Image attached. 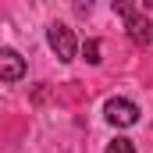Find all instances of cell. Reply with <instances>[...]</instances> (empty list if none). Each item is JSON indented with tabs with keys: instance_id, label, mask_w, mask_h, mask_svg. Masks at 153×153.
<instances>
[{
	"instance_id": "obj_1",
	"label": "cell",
	"mask_w": 153,
	"mask_h": 153,
	"mask_svg": "<svg viewBox=\"0 0 153 153\" xmlns=\"http://www.w3.org/2000/svg\"><path fill=\"white\" fill-rule=\"evenodd\" d=\"M114 11L125 14V29H128V36H132L135 46H146L153 39V25H150V18H146L143 11H135L132 4H114Z\"/></svg>"
},
{
	"instance_id": "obj_2",
	"label": "cell",
	"mask_w": 153,
	"mask_h": 153,
	"mask_svg": "<svg viewBox=\"0 0 153 153\" xmlns=\"http://www.w3.org/2000/svg\"><path fill=\"white\" fill-rule=\"evenodd\" d=\"M46 43H50V50L57 53V61H75V53H78V43H75V32L64 25V22H53L50 29H46Z\"/></svg>"
},
{
	"instance_id": "obj_3",
	"label": "cell",
	"mask_w": 153,
	"mask_h": 153,
	"mask_svg": "<svg viewBox=\"0 0 153 153\" xmlns=\"http://www.w3.org/2000/svg\"><path fill=\"white\" fill-rule=\"evenodd\" d=\"M103 114H107V121H111L114 128H132V125L139 121V107H135L132 100H125V96H111V100L103 103Z\"/></svg>"
},
{
	"instance_id": "obj_4",
	"label": "cell",
	"mask_w": 153,
	"mask_h": 153,
	"mask_svg": "<svg viewBox=\"0 0 153 153\" xmlns=\"http://www.w3.org/2000/svg\"><path fill=\"white\" fill-rule=\"evenodd\" d=\"M22 75H25V57H22L18 50L4 46V50H0V78H4V82H18Z\"/></svg>"
},
{
	"instance_id": "obj_5",
	"label": "cell",
	"mask_w": 153,
	"mask_h": 153,
	"mask_svg": "<svg viewBox=\"0 0 153 153\" xmlns=\"http://www.w3.org/2000/svg\"><path fill=\"white\" fill-rule=\"evenodd\" d=\"M82 57L89 61V64H100L103 57H100V39H85L82 43Z\"/></svg>"
},
{
	"instance_id": "obj_6",
	"label": "cell",
	"mask_w": 153,
	"mask_h": 153,
	"mask_svg": "<svg viewBox=\"0 0 153 153\" xmlns=\"http://www.w3.org/2000/svg\"><path fill=\"white\" fill-rule=\"evenodd\" d=\"M107 153H135V146H132V139H125V135H117L114 143L107 146Z\"/></svg>"
}]
</instances>
